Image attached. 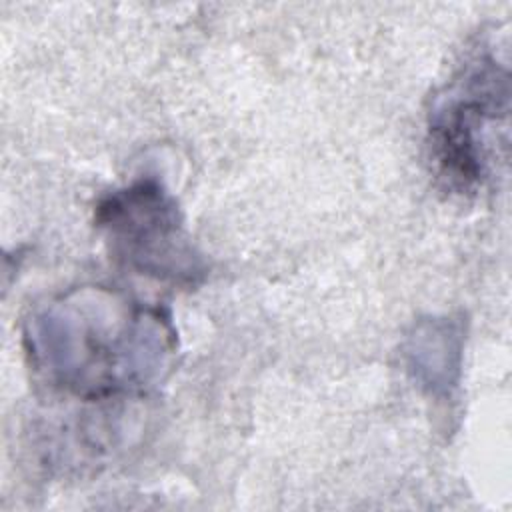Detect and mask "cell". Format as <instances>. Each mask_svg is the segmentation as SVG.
<instances>
[{
    "label": "cell",
    "mask_w": 512,
    "mask_h": 512,
    "mask_svg": "<svg viewBox=\"0 0 512 512\" xmlns=\"http://www.w3.org/2000/svg\"><path fill=\"white\" fill-rule=\"evenodd\" d=\"M96 226L110 254L138 274L194 286L206 272L176 200L156 178H140L106 194L96 206Z\"/></svg>",
    "instance_id": "3"
},
{
    "label": "cell",
    "mask_w": 512,
    "mask_h": 512,
    "mask_svg": "<svg viewBox=\"0 0 512 512\" xmlns=\"http://www.w3.org/2000/svg\"><path fill=\"white\" fill-rule=\"evenodd\" d=\"M464 328L450 316L414 324L404 344L410 376L432 396H448L460 380Z\"/></svg>",
    "instance_id": "4"
},
{
    "label": "cell",
    "mask_w": 512,
    "mask_h": 512,
    "mask_svg": "<svg viewBox=\"0 0 512 512\" xmlns=\"http://www.w3.org/2000/svg\"><path fill=\"white\" fill-rule=\"evenodd\" d=\"M510 112V74L488 48L468 56L428 114V152L454 192H476L488 178L498 130Z\"/></svg>",
    "instance_id": "2"
},
{
    "label": "cell",
    "mask_w": 512,
    "mask_h": 512,
    "mask_svg": "<svg viewBox=\"0 0 512 512\" xmlns=\"http://www.w3.org/2000/svg\"><path fill=\"white\" fill-rule=\"evenodd\" d=\"M24 346L32 368L52 388L100 402L158 386L172 368L178 332L162 306L84 284L30 314Z\"/></svg>",
    "instance_id": "1"
}]
</instances>
